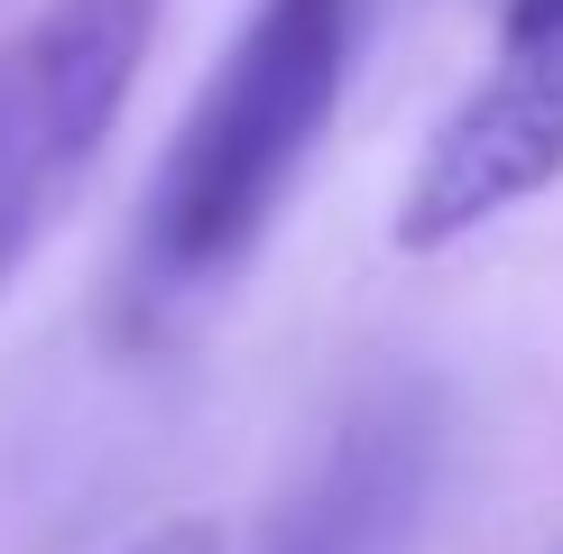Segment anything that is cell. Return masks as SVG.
Here are the masks:
<instances>
[{
  "mask_svg": "<svg viewBox=\"0 0 563 554\" xmlns=\"http://www.w3.org/2000/svg\"><path fill=\"white\" fill-rule=\"evenodd\" d=\"M351 75V0H260L185 111L148 195V268L195 287L231 268L305 176Z\"/></svg>",
  "mask_w": 563,
  "mask_h": 554,
  "instance_id": "obj_1",
  "label": "cell"
},
{
  "mask_svg": "<svg viewBox=\"0 0 563 554\" xmlns=\"http://www.w3.org/2000/svg\"><path fill=\"white\" fill-rule=\"evenodd\" d=\"M167 0H56L0 46V287L121 121Z\"/></svg>",
  "mask_w": 563,
  "mask_h": 554,
  "instance_id": "obj_2",
  "label": "cell"
},
{
  "mask_svg": "<svg viewBox=\"0 0 563 554\" xmlns=\"http://www.w3.org/2000/svg\"><path fill=\"white\" fill-rule=\"evenodd\" d=\"M554 176H563V19H536V29H499L489 75L434 121L388 241L453 250L499 213H518L527 195H545Z\"/></svg>",
  "mask_w": 563,
  "mask_h": 554,
  "instance_id": "obj_3",
  "label": "cell"
},
{
  "mask_svg": "<svg viewBox=\"0 0 563 554\" xmlns=\"http://www.w3.org/2000/svg\"><path fill=\"white\" fill-rule=\"evenodd\" d=\"M434 462H443L434 398H416V388L369 398L314 462V480L277 508L260 554H407L434 508Z\"/></svg>",
  "mask_w": 563,
  "mask_h": 554,
  "instance_id": "obj_4",
  "label": "cell"
},
{
  "mask_svg": "<svg viewBox=\"0 0 563 554\" xmlns=\"http://www.w3.org/2000/svg\"><path fill=\"white\" fill-rule=\"evenodd\" d=\"M121 554H222V527L213 518H157L148 536H130Z\"/></svg>",
  "mask_w": 563,
  "mask_h": 554,
  "instance_id": "obj_5",
  "label": "cell"
},
{
  "mask_svg": "<svg viewBox=\"0 0 563 554\" xmlns=\"http://www.w3.org/2000/svg\"><path fill=\"white\" fill-rule=\"evenodd\" d=\"M536 19H563V0H508L499 29H536Z\"/></svg>",
  "mask_w": 563,
  "mask_h": 554,
  "instance_id": "obj_6",
  "label": "cell"
}]
</instances>
